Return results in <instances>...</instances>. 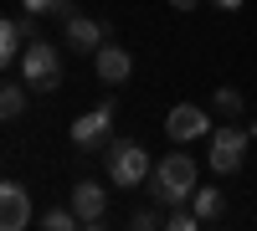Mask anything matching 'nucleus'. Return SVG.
Wrapping results in <instances>:
<instances>
[{
    "label": "nucleus",
    "instance_id": "nucleus-1",
    "mask_svg": "<svg viewBox=\"0 0 257 231\" xmlns=\"http://www.w3.org/2000/svg\"><path fill=\"white\" fill-rule=\"evenodd\" d=\"M201 185V170L196 159L185 154V144H175V154H165L155 170H149V200L155 205H185Z\"/></svg>",
    "mask_w": 257,
    "mask_h": 231
},
{
    "label": "nucleus",
    "instance_id": "nucleus-2",
    "mask_svg": "<svg viewBox=\"0 0 257 231\" xmlns=\"http://www.w3.org/2000/svg\"><path fill=\"white\" fill-rule=\"evenodd\" d=\"M103 170H108V185H118V190L144 185V175H149L144 144H134V139H108V144H103Z\"/></svg>",
    "mask_w": 257,
    "mask_h": 231
},
{
    "label": "nucleus",
    "instance_id": "nucleus-3",
    "mask_svg": "<svg viewBox=\"0 0 257 231\" xmlns=\"http://www.w3.org/2000/svg\"><path fill=\"white\" fill-rule=\"evenodd\" d=\"M21 82H26L31 93H52L62 82V52L52 41H41V36L26 41V52H21Z\"/></svg>",
    "mask_w": 257,
    "mask_h": 231
},
{
    "label": "nucleus",
    "instance_id": "nucleus-4",
    "mask_svg": "<svg viewBox=\"0 0 257 231\" xmlns=\"http://www.w3.org/2000/svg\"><path fill=\"white\" fill-rule=\"evenodd\" d=\"M113 103L103 98L98 108H88L82 118H72V129H67V139H72V149H82V154H103V144L113 139Z\"/></svg>",
    "mask_w": 257,
    "mask_h": 231
},
{
    "label": "nucleus",
    "instance_id": "nucleus-5",
    "mask_svg": "<svg viewBox=\"0 0 257 231\" xmlns=\"http://www.w3.org/2000/svg\"><path fill=\"white\" fill-rule=\"evenodd\" d=\"M247 139L252 134L242 129L237 118H226L221 129H211V170H216V175H237L242 159H247Z\"/></svg>",
    "mask_w": 257,
    "mask_h": 231
},
{
    "label": "nucleus",
    "instance_id": "nucleus-6",
    "mask_svg": "<svg viewBox=\"0 0 257 231\" xmlns=\"http://www.w3.org/2000/svg\"><path fill=\"white\" fill-rule=\"evenodd\" d=\"M165 134H170V144L206 139V134H211V113L196 108V103H180V108H170V113H165Z\"/></svg>",
    "mask_w": 257,
    "mask_h": 231
},
{
    "label": "nucleus",
    "instance_id": "nucleus-7",
    "mask_svg": "<svg viewBox=\"0 0 257 231\" xmlns=\"http://www.w3.org/2000/svg\"><path fill=\"white\" fill-rule=\"evenodd\" d=\"M31 226V195L21 180H0V231H21Z\"/></svg>",
    "mask_w": 257,
    "mask_h": 231
},
{
    "label": "nucleus",
    "instance_id": "nucleus-8",
    "mask_svg": "<svg viewBox=\"0 0 257 231\" xmlns=\"http://www.w3.org/2000/svg\"><path fill=\"white\" fill-rule=\"evenodd\" d=\"M67 205L77 211L82 226H103V216H108V195H103V185H98V180H77V185H72V195H67Z\"/></svg>",
    "mask_w": 257,
    "mask_h": 231
},
{
    "label": "nucleus",
    "instance_id": "nucleus-9",
    "mask_svg": "<svg viewBox=\"0 0 257 231\" xmlns=\"http://www.w3.org/2000/svg\"><path fill=\"white\" fill-rule=\"evenodd\" d=\"M62 36H67V47L72 52H98L103 41H108V26L103 21H93V16H67V26H62Z\"/></svg>",
    "mask_w": 257,
    "mask_h": 231
},
{
    "label": "nucleus",
    "instance_id": "nucleus-10",
    "mask_svg": "<svg viewBox=\"0 0 257 231\" xmlns=\"http://www.w3.org/2000/svg\"><path fill=\"white\" fill-rule=\"evenodd\" d=\"M98 62V77L108 82V88H118V82H128V72H134V57H128L123 47H113V41H103V47L93 52Z\"/></svg>",
    "mask_w": 257,
    "mask_h": 231
},
{
    "label": "nucleus",
    "instance_id": "nucleus-11",
    "mask_svg": "<svg viewBox=\"0 0 257 231\" xmlns=\"http://www.w3.org/2000/svg\"><path fill=\"white\" fill-rule=\"evenodd\" d=\"M190 211L201 216V226H211V221H221V216H226V195L216 190V185H196V195H190Z\"/></svg>",
    "mask_w": 257,
    "mask_h": 231
},
{
    "label": "nucleus",
    "instance_id": "nucleus-12",
    "mask_svg": "<svg viewBox=\"0 0 257 231\" xmlns=\"http://www.w3.org/2000/svg\"><path fill=\"white\" fill-rule=\"evenodd\" d=\"M21 36H26V31H21V21H11V16H0V72H6L11 62L21 57Z\"/></svg>",
    "mask_w": 257,
    "mask_h": 231
},
{
    "label": "nucleus",
    "instance_id": "nucleus-13",
    "mask_svg": "<svg viewBox=\"0 0 257 231\" xmlns=\"http://www.w3.org/2000/svg\"><path fill=\"white\" fill-rule=\"evenodd\" d=\"M26 113V82H0V123Z\"/></svg>",
    "mask_w": 257,
    "mask_h": 231
},
{
    "label": "nucleus",
    "instance_id": "nucleus-14",
    "mask_svg": "<svg viewBox=\"0 0 257 231\" xmlns=\"http://www.w3.org/2000/svg\"><path fill=\"white\" fill-rule=\"evenodd\" d=\"M41 226H47V231H72V226H82V221H77L72 205H52V211H41Z\"/></svg>",
    "mask_w": 257,
    "mask_h": 231
},
{
    "label": "nucleus",
    "instance_id": "nucleus-15",
    "mask_svg": "<svg viewBox=\"0 0 257 231\" xmlns=\"http://www.w3.org/2000/svg\"><path fill=\"white\" fill-rule=\"evenodd\" d=\"M211 108H216L221 118H242V93H237V88H216Z\"/></svg>",
    "mask_w": 257,
    "mask_h": 231
},
{
    "label": "nucleus",
    "instance_id": "nucleus-16",
    "mask_svg": "<svg viewBox=\"0 0 257 231\" xmlns=\"http://www.w3.org/2000/svg\"><path fill=\"white\" fill-rule=\"evenodd\" d=\"M21 6H26V16H62V21L72 16L67 0H21Z\"/></svg>",
    "mask_w": 257,
    "mask_h": 231
},
{
    "label": "nucleus",
    "instance_id": "nucleus-17",
    "mask_svg": "<svg viewBox=\"0 0 257 231\" xmlns=\"http://www.w3.org/2000/svg\"><path fill=\"white\" fill-rule=\"evenodd\" d=\"M165 226H170V231H196V226H201V216H196V211H185V205H170Z\"/></svg>",
    "mask_w": 257,
    "mask_h": 231
},
{
    "label": "nucleus",
    "instance_id": "nucleus-18",
    "mask_svg": "<svg viewBox=\"0 0 257 231\" xmlns=\"http://www.w3.org/2000/svg\"><path fill=\"white\" fill-rule=\"evenodd\" d=\"M128 226H134V231H155V226H165V221H160V211H149V205H144V211L128 216Z\"/></svg>",
    "mask_w": 257,
    "mask_h": 231
},
{
    "label": "nucleus",
    "instance_id": "nucleus-19",
    "mask_svg": "<svg viewBox=\"0 0 257 231\" xmlns=\"http://www.w3.org/2000/svg\"><path fill=\"white\" fill-rule=\"evenodd\" d=\"M201 0H170V11H196Z\"/></svg>",
    "mask_w": 257,
    "mask_h": 231
},
{
    "label": "nucleus",
    "instance_id": "nucleus-20",
    "mask_svg": "<svg viewBox=\"0 0 257 231\" xmlns=\"http://www.w3.org/2000/svg\"><path fill=\"white\" fill-rule=\"evenodd\" d=\"M216 6H221V11H237V6H247V0H216Z\"/></svg>",
    "mask_w": 257,
    "mask_h": 231
}]
</instances>
